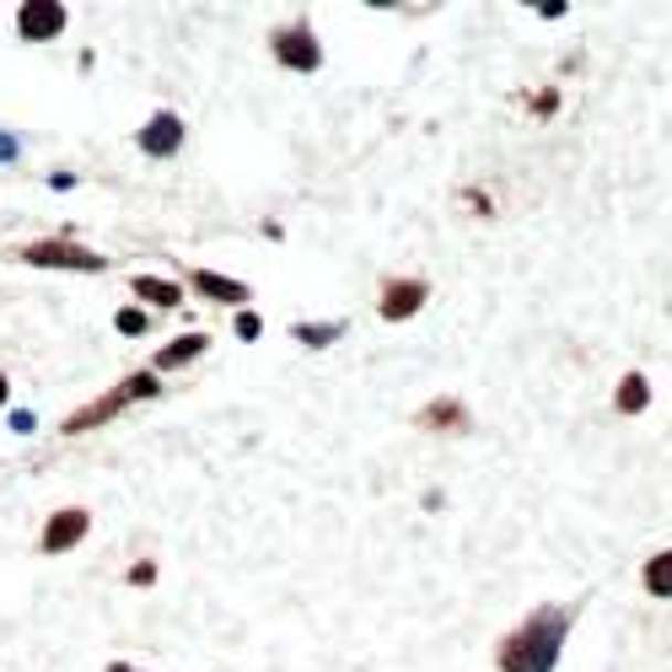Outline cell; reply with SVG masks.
Instances as JSON below:
<instances>
[{"instance_id": "obj_7", "label": "cell", "mask_w": 672, "mask_h": 672, "mask_svg": "<svg viewBox=\"0 0 672 672\" xmlns=\"http://www.w3.org/2000/svg\"><path fill=\"white\" fill-rule=\"evenodd\" d=\"M65 22H71V11L60 6V0H28L22 11H17V33L28 43H49L65 33Z\"/></svg>"}, {"instance_id": "obj_3", "label": "cell", "mask_w": 672, "mask_h": 672, "mask_svg": "<svg viewBox=\"0 0 672 672\" xmlns=\"http://www.w3.org/2000/svg\"><path fill=\"white\" fill-rule=\"evenodd\" d=\"M22 258H28L33 269H71V275H103V269H108V258H103V253L82 248V243H71V237H43V243H28Z\"/></svg>"}, {"instance_id": "obj_16", "label": "cell", "mask_w": 672, "mask_h": 672, "mask_svg": "<svg viewBox=\"0 0 672 672\" xmlns=\"http://www.w3.org/2000/svg\"><path fill=\"white\" fill-rule=\"evenodd\" d=\"M114 329L135 339V334H146V329H151V318H146V307H125V312L114 318Z\"/></svg>"}, {"instance_id": "obj_2", "label": "cell", "mask_w": 672, "mask_h": 672, "mask_svg": "<svg viewBox=\"0 0 672 672\" xmlns=\"http://www.w3.org/2000/svg\"><path fill=\"white\" fill-rule=\"evenodd\" d=\"M162 393V377L157 372H135L129 382H119L114 393H103L97 404H86V409H76V415H65V436H82V430H97L103 420H114L119 409H125L129 398H157Z\"/></svg>"}, {"instance_id": "obj_8", "label": "cell", "mask_w": 672, "mask_h": 672, "mask_svg": "<svg viewBox=\"0 0 672 672\" xmlns=\"http://www.w3.org/2000/svg\"><path fill=\"white\" fill-rule=\"evenodd\" d=\"M135 146H140L146 157H172V151L183 146V119H178L172 108H157V114H151V119L140 125Z\"/></svg>"}, {"instance_id": "obj_13", "label": "cell", "mask_w": 672, "mask_h": 672, "mask_svg": "<svg viewBox=\"0 0 672 672\" xmlns=\"http://www.w3.org/2000/svg\"><path fill=\"white\" fill-rule=\"evenodd\" d=\"M420 425H430V430H462V425H468V415H462L458 398H436V404L420 415Z\"/></svg>"}, {"instance_id": "obj_14", "label": "cell", "mask_w": 672, "mask_h": 672, "mask_svg": "<svg viewBox=\"0 0 672 672\" xmlns=\"http://www.w3.org/2000/svg\"><path fill=\"white\" fill-rule=\"evenodd\" d=\"M651 404V382H646V372H625V382H619V409L625 415H640Z\"/></svg>"}, {"instance_id": "obj_6", "label": "cell", "mask_w": 672, "mask_h": 672, "mask_svg": "<svg viewBox=\"0 0 672 672\" xmlns=\"http://www.w3.org/2000/svg\"><path fill=\"white\" fill-rule=\"evenodd\" d=\"M92 533V516H86V505H65V511H54L49 522H43L39 533V548L43 554H65V548H76Z\"/></svg>"}, {"instance_id": "obj_9", "label": "cell", "mask_w": 672, "mask_h": 672, "mask_svg": "<svg viewBox=\"0 0 672 672\" xmlns=\"http://www.w3.org/2000/svg\"><path fill=\"white\" fill-rule=\"evenodd\" d=\"M205 350H211V339L205 334H183V339H172V344H162L151 366H157V372H172V366H189V361L205 355Z\"/></svg>"}, {"instance_id": "obj_19", "label": "cell", "mask_w": 672, "mask_h": 672, "mask_svg": "<svg viewBox=\"0 0 672 672\" xmlns=\"http://www.w3.org/2000/svg\"><path fill=\"white\" fill-rule=\"evenodd\" d=\"M11 157H17V140H11V135H0V162H11Z\"/></svg>"}, {"instance_id": "obj_1", "label": "cell", "mask_w": 672, "mask_h": 672, "mask_svg": "<svg viewBox=\"0 0 672 672\" xmlns=\"http://www.w3.org/2000/svg\"><path fill=\"white\" fill-rule=\"evenodd\" d=\"M576 625V608H538L533 619H522L516 630L501 640L495 651V668L501 672H554L559 651H565V634Z\"/></svg>"}, {"instance_id": "obj_12", "label": "cell", "mask_w": 672, "mask_h": 672, "mask_svg": "<svg viewBox=\"0 0 672 672\" xmlns=\"http://www.w3.org/2000/svg\"><path fill=\"white\" fill-rule=\"evenodd\" d=\"M640 582H646L651 597H672V548H662V554H651V559H646Z\"/></svg>"}, {"instance_id": "obj_21", "label": "cell", "mask_w": 672, "mask_h": 672, "mask_svg": "<svg viewBox=\"0 0 672 672\" xmlns=\"http://www.w3.org/2000/svg\"><path fill=\"white\" fill-rule=\"evenodd\" d=\"M108 672H140V668H129V662H108Z\"/></svg>"}, {"instance_id": "obj_4", "label": "cell", "mask_w": 672, "mask_h": 672, "mask_svg": "<svg viewBox=\"0 0 672 672\" xmlns=\"http://www.w3.org/2000/svg\"><path fill=\"white\" fill-rule=\"evenodd\" d=\"M269 49H275V60H280L286 71H318V65H323V43H318V33H312L307 22H286V28H275Z\"/></svg>"}, {"instance_id": "obj_11", "label": "cell", "mask_w": 672, "mask_h": 672, "mask_svg": "<svg viewBox=\"0 0 672 672\" xmlns=\"http://www.w3.org/2000/svg\"><path fill=\"white\" fill-rule=\"evenodd\" d=\"M194 291L211 296V301H232V307L248 301V286H243V280H221V275H211V269H194Z\"/></svg>"}, {"instance_id": "obj_15", "label": "cell", "mask_w": 672, "mask_h": 672, "mask_svg": "<svg viewBox=\"0 0 672 672\" xmlns=\"http://www.w3.org/2000/svg\"><path fill=\"white\" fill-rule=\"evenodd\" d=\"M291 334L301 339V344H329V339L344 334V323H296Z\"/></svg>"}, {"instance_id": "obj_10", "label": "cell", "mask_w": 672, "mask_h": 672, "mask_svg": "<svg viewBox=\"0 0 672 672\" xmlns=\"http://www.w3.org/2000/svg\"><path fill=\"white\" fill-rule=\"evenodd\" d=\"M129 291L140 296L146 307H162V312L183 307V291H178L172 280H157V275H135V280H129Z\"/></svg>"}, {"instance_id": "obj_17", "label": "cell", "mask_w": 672, "mask_h": 672, "mask_svg": "<svg viewBox=\"0 0 672 672\" xmlns=\"http://www.w3.org/2000/svg\"><path fill=\"white\" fill-rule=\"evenodd\" d=\"M151 582H157V565H151V559L129 565V587H151Z\"/></svg>"}, {"instance_id": "obj_20", "label": "cell", "mask_w": 672, "mask_h": 672, "mask_svg": "<svg viewBox=\"0 0 672 672\" xmlns=\"http://www.w3.org/2000/svg\"><path fill=\"white\" fill-rule=\"evenodd\" d=\"M6 398H11V382H6V372H0V409H6Z\"/></svg>"}, {"instance_id": "obj_18", "label": "cell", "mask_w": 672, "mask_h": 672, "mask_svg": "<svg viewBox=\"0 0 672 672\" xmlns=\"http://www.w3.org/2000/svg\"><path fill=\"white\" fill-rule=\"evenodd\" d=\"M258 329H264V323H258V312H243V318H237V334H243V339H258Z\"/></svg>"}, {"instance_id": "obj_5", "label": "cell", "mask_w": 672, "mask_h": 672, "mask_svg": "<svg viewBox=\"0 0 672 672\" xmlns=\"http://www.w3.org/2000/svg\"><path fill=\"white\" fill-rule=\"evenodd\" d=\"M425 301H430V286H425L420 275H404V280H387V286H382L377 312L387 318V323H409Z\"/></svg>"}]
</instances>
